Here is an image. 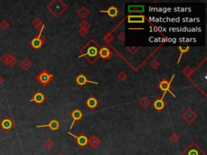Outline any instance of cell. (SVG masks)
Listing matches in <instances>:
<instances>
[{"label": "cell", "instance_id": "7", "mask_svg": "<svg viewBox=\"0 0 207 155\" xmlns=\"http://www.w3.org/2000/svg\"><path fill=\"white\" fill-rule=\"evenodd\" d=\"M59 127H60V123L58 120H50L49 122V124H47V125H37V126H36V128H49L52 131L58 130Z\"/></svg>", "mask_w": 207, "mask_h": 155}, {"label": "cell", "instance_id": "13", "mask_svg": "<svg viewBox=\"0 0 207 155\" xmlns=\"http://www.w3.org/2000/svg\"><path fill=\"white\" fill-rule=\"evenodd\" d=\"M98 53L100 55V57L103 58V59H109L112 56L111 51L106 47H102L100 49V51L98 52Z\"/></svg>", "mask_w": 207, "mask_h": 155}, {"label": "cell", "instance_id": "1", "mask_svg": "<svg viewBox=\"0 0 207 155\" xmlns=\"http://www.w3.org/2000/svg\"><path fill=\"white\" fill-rule=\"evenodd\" d=\"M15 127V123L13 119L8 115L4 116L0 120V128L6 133H8L14 129Z\"/></svg>", "mask_w": 207, "mask_h": 155}, {"label": "cell", "instance_id": "12", "mask_svg": "<svg viewBox=\"0 0 207 155\" xmlns=\"http://www.w3.org/2000/svg\"><path fill=\"white\" fill-rule=\"evenodd\" d=\"M101 13H107L108 15L111 18H115L117 15H118V10L116 6H111L105 11H101Z\"/></svg>", "mask_w": 207, "mask_h": 155}, {"label": "cell", "instance_id": "19", "mask_svg": "<svg viewBox=\"0 0 207 155\" xmlns=\"http://www.w3.org/2000/svg\"><path fill=\"white\" fill-rule=\"evenodd\" d=\"M178 49H179V50H180V57H179V60H178V63H180L181 57H182L183 55L185 54V53H188V51H189L190 48H189V46L188 45H180V46H178Z\"/></svg>", "mask_w": 207, "mask_h": 155}, {"label": "cell", "instance_id": "4", "mask_svg": "<svg viewBox=\"0 0 207 155\" xmlns=\"http://www.w3.org/2000/svg\"><path fill=\"white\" fill-rule=\"evenodd\" d=\"M1 61L6 65L7 66L12 67L17 62V59L12 54H11L9 53H6L1 58Z\"/></svg>", "mask_w": 207, "mask_h": 155}, {"label": "cell", "instance_id": "5", "mask_svg": "<svg viewBox=\"0 0 207 155\" xmlns=\"http://www.w3.org/2000/svg\"><path fill=\"white\" fill-rule=\"evenodd\" d=\"M45 43V38L41 36V33H40L37 37H34L33 39L30 41L31 46L35 49H41Z\"/></svg>", "mask_w": 207, "mask_h": 155}, {"label": "cell", "instance_id": "20", "mask_svg": "<svg viewBox=\"0 0 207 155\" xmlns=\"http://www.w3.org/2000/svg\"><path fill=\"white\" fill-rule=\"evenodd\" d=\"M9 27L10 24L7 21V20H5V19L0 22V27H1L2 29H3V30H7Z\"/></svg>", "mask_w": 207, "mask_h": 155}, {"label": "cell", "instance_id": "8", "mask_svg": "<svg viewBox=\"0 0 207 155\" xmlns=\"http://www.w3.org/2000/svg\"><path fill=\"white\" fill-rule=\"evenodd\" d=\"M68 134L75 137V138L76 139L77 144H78L79 146H81V147H84V146H87V145H88V139L87 138V137H86L85 135L75 136V135H74V134L71 133H68Z\"/></svg>", "mask_w": 207, "mask_h": 155}, {"label": "cell", "instance_id": "3", "mask_svg": "<svg viewBox=\"0 0 207 155\" xmlns=\"http://www.w3.org/2000/svg\"><path fill=\"white\" fill-rule=\"evenodd\" d=\"M53 79H54V75H53V74H50L46 70H41V71L37 75V81H38L42 86L48 85V83H49Z\"/></svg>", "mask_w": 207, "mask_h": 155}, {"label": "cell", "instance_id": "17", "mask_svg": "<svg viewBox=\"0 0 207 155\" xmlns=\"http://www.w3.org/2000/svg\"><path fill=\"white\" fill-rule=\"evenodd\" d=\"M98 50L96 48V47H90L88 49V52L86 53H84L83 55H82V56H80V58L81 57H83V56H89V57H91V58H94V57H96V56H98Z\"/></svg>", "mask_w": 207, "mask_h": 155}, {"label": "cell", "instance_id": "21", "mask_svg": "<svg viewBox=\"0 0 207 155\" xmlns=\"http://www.w3.org/2000/svg\"><path fill=\"white\" fill-rule=\"evenodd\" d=\"M189 155H198V152L197 149H190L189 152Z\"/></svg>", "mask_w": 207, "mask_h": 155}, {"label": "cell", "instance_id": "16", "mask_svg": "<svg viewBox=\"0 0 207 155\" xmlns=\"http://www.w3.org/2000/svg\"><path fill=\"white\" fill-rule=\"evenodd\" d=\"M86 105L90 109H94L98 106V100L95 97L91 96L86 100Z\"/></svg>", "mask_w": 207, "mask_h": 155}, {"label": "cell", "instance_id": "18", "mask_svg": "<svg viewBox=\"0 0 207 155\" xmlns=\"http://www.w3.org/2000/svg\"><path fill=\"white\" fill-rule=\"evenodd\" d=\"M20 67H21L24 70H28L32 66V63H31V61H29L28 58H25V59H24V60L20 62Z\"/></svg>", "mask_w": 207, "mask_h": 155}, {"label": "cell", "instance_id": "2", "mask_svg": "<svg viewBox=\"0 0 207 155\" xmlns=\"http://www.w3.org/2000/svg\"><path fill=\"white\" fill-rule=\"evenodd\" d=\"M174 77H175V75L173 74L169 81L167 80V79H163L161 82L159 83V87L160 89V91L164 92L163 96H162V99H164V97L165 96V94H166L167 92H169L173 97H176V95H175V94L172 92V91H171V85H172V80H173Z\"/></svg>", "mask_w": 207, "mask_h": 155}, {"label": "cell", "instance_id": "6", "mask_svg": "<svg viewBox=\"0 0 207 155\" xmlns=\"http://www.w3.org/2000/svg\"><path fill=\"white\" fill-rule=\"evenodd\" d=\"M46 100V96L44 95L41 91H37L35 94H33V96L31 98L30 102H34L36 103L37 105H41Z\"/></svg>", "mask_w": 207, "mask_h": 155}, {"label": "cell", "instance_id": "9", "mask_svg": "<svg viewBox=\"0 0 207 155\" xmlns=\"http://www.w3.org/2000/svg\"><path fill=\"white\" fill-rule=\"evenodd\" d=\"M71 118H72V123H71V125H70V129H71V128H73L74 125H75V123L76 121H79V120H80L81 119L83 118V112L80 111L79 109H75L71 112Z\"/></svg>", "mask_w": 207, "mask_h": 155}, {"label": "cell", "instance_id": "11", "mask_svg": "<svg viewBox=\"0 0 207 155\" xmlns=\"http://www.w3.org/2000/svg\"><path fill=\"white\" fill-rule=\"evenodd\" d=\"M145 16L143 15H130L128 16V22L131 24H140V23H144L145 22Z\"/></svg>", "mask_w": 207, "mask_h": 155}, {"label": "cell", "instance_id": "23", "mask_svg": "<svg viewBox=\"0 0 207 155\" xmlns=\"http://www.w3.org/2000/svg\"><path fill=\"white\" fill-rule=\"evenodd\" d=\"M0 145H1V142H0Z\"/></svg>", "mask_w": 207, "mask_h": 155}, {"label": "cell", "instance_id": "10", "mask_svg": "<svg viewBox=\"0 0 207 155\" xmlns=\"http://www.w3.org/2000/svg\"><path fill=\"white\" fill-rule=\"evenodd\" d=\"M76 83L79 86H83L86 85L87 83H91V84H99L98 82H93V81H90L88 79V78L84 75V74H79L76 77Z\"/></svg>", "mask_w": 207, "mask_h": 155}, {"label": "cell", "instance_id": "15", "mask_svg": "<svg viewBox=\"0 0 207 155\" xmlns=\"http://www.w3.org/2000/svg\"><path fill=\"white\" fill-rule=\"evenodd\" d=\"M129 12H144L145 6L143 5H130L128 6Z\"/></svg>", "mask_w": 207, "mask_h": 155}, {"label": "cell", "instance_id": "14", "mask_svg": "<svg viewBox=\"0 0 207 155\" xmlns=\"http://www.w3.org/2000/svg\"><path fill=\"white\" fill-rule=\"evenodd\" d=\"M153 107H154V108H155V110H157L159 112V111H162V110L165 107V102L164 101V99L160 98V99H158L154 101Z\"/></svg>", "mask_w": 207, "mask_h": 155}, {"label": "cell", "instance_id": "22", "mask_svg": "<svg viewBox=\"0 0 207 155\" xmlns=\"http://www.w3.org/2000/svg\"><path fill=\"white\" fill-rule=\"evenodd\" d=\"M5 82V79L3 78L1 74H0V86H2Z\"/></svg>", "mask_w": 207, "mask_h": 155}]
</instances>
